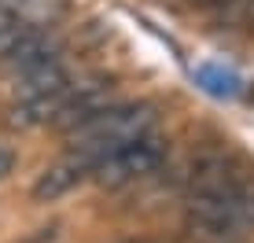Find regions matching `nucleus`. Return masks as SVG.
I'll return each mask as SVG.
<instances>
[{
    "label": "nucleus",
    "instance_id": "0eeeda50",
    "mask_svg": "<svg viewBox=\"0 0 254 243\" xmlns=\"http://www.w3.org/2000/svg\"><path fill=\"white\" fill-rule=\"evenodd\" d=\"M11 170H15V155L7 151V147H0V181H4Z\"/></svg>",
    "mask_w": 254,
    "mask_h": 243
},
{
    "label": "nucleus",
    "instance_id": "6e6552de",
    "mask_svg": "<svg viewBox=\"0 0 254 243\" xmlns=\"http://www.w3.org/2000/svg\"><path fill=\"white\" fill-rule=\"evenodd\" d=\"M115 243H166V240H155V236H122Z\"/></svg>",
    "mask_w": 254,
    "mask_h": 243
},
{
    "label": "nucleus",
    "instance_id": "423d86ee",
    "mask_svg": "<svg viewBox=\"0 0 254 243\" xmlns=\"http://www.w3.org/2000/svg\"><path fill=\"white\" fill-rule=\"evenodd\" d=\"M85 177H92V162L85 159V155L70 151L59 162H52V166L33 181V199H37V203H52V199L66 195L70 188H77Z\"/></svg>",
    "mask_w": 254,
    "mask_h": 243
},
{
    "label": "nucleus",
    "instance_id": "1a4fd4ad",
    "mask_svg": "<svg viewBox=\"0 0 254 243\" xmlns=\"http://www.w3.org/2000/svg\"><path fill=\"white\" fill-rule=\"evenodd\" d=\"M26 0H0V11H19Z\"/></svg>",
    "mask_w": 254,
    "mask_h": 243
},
{
    "label": "nucleus",
    "instance_id": "39448f33",
    "mask_svg": "<svg viewBox=\"0 0 254 243\" xmlns=\"http://www.w3.org/2000/svg\"><path fill=\"white\" fill-rule=\"evenodd\" d=\"M111 103H115V96H111V85H107V81H85V85L74 81V89H70V100L63 103V111H59L56 125L70 136L74 129H81L85 122H92L100 111H107Z\"/></svg>",
    "mask_w": 254,
    "mask_h": 243
},
{
    "label": "nucleus",
    "instance_id": "20e7f679",
    "mask_svg": "<svg viewBox=\"0 0 254 243\" xmlns=\"http://www.w3.org/2000/svg\"><path fill=\"white\" fill-rule=\"evenodd\" d=\"M162 162H166V140L159 133H151V136H144V140H136V144H126V147H118V151L103 155L92 166V181L103 184V188H126V184H133V181L151 177Z\"/></svg>",
    "mask_w": 254,
    "mask_h": 243
},
{
    "label": "nucleus",
    "instance_id": "7ed1b4c3",
    "mask_svg": "<svg viewBox=\"0 0 254 243\" xmlns=\"http://www.w3.org/2000/svg\"><path fill=\"white\" fill-rule=\"evenodd\" d=\"M254 184V170L229 147H206L188 162L185 173V199L195 195H229Z\"/></svg>",
    "mask_w": 254,
    "mask_h": 243
},
{
    "label": "nucleus",
    "instance_id": "f03ea898",
    "mask_svg": "<svg viewBox=\"0 0 254 243\" xmlns=\"http://www.w3.org/2000/svg\"><path fill=\"white\" fill-rule=\"evenodd\" d=\"M185 225L206 243H236L243 232H254V184L229 195L185 199Z\"/></svg>",
    "mask_w": 254,
    "mask_h": 243
},
{
    "label": "nucleus",
    "instance_id": "f257e3e1",
    "mask_svg": "<svg viewBox=\"0 0 254 243\" xmlns=\"http://www.w3.org/2000/svg\"><path fill=\"white\" fill-rule=\"evenodd\" d=\"M155 129H159V107H155V103L115 100L92 122H85L81 129H74L66 140H70V151L85 155V159L96 166L103 155L118 151V147H126V144L144 140V136H151Z\"/></svg>",
    "mask_w": 254,
    "mask_h": 243
}]
</instances>
